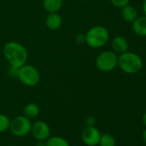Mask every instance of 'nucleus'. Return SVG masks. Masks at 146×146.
Returning <instances> with one entry per match:
<instances>
[{
	"label": "nucleus",
	"instance_id": "16",
	"mask_svg": "<svg viewBox=\"0 0 146 146\" xmlns=\"http://www.w3.org/2000/svg\"><path fill=\"white\" fill-rule=\"evenodd\" d=\"M98 145H100V146H115L116 140H115L114 137L110 133L101 134V137H100Z\"/></svg>",
	"mask_w": 146,
	"mask_h": 146
},
{
	"label": "nucleus",
	"instance_id": "7",
	"mask_svg": "<svg viewBox=\"0 0 146 146\" xmlns=\"http://www.w3.org/2000/svg\"><path fill=\"white\" fill-rule=\"evenodd\" d=\"M30 133L37 141H46L51 137V128L46 122L39 120L32 123Z\"/></svg>",
	"mask_w": 146,
	"mask_h": 146
},
{
	"label": "nucleus",
	"instance_id": "8",
	"mask_svg": "<svg viewBox=\"0 0 146 146\" xmlns=\"http://www.w3.org/2000/svg\"><path fill=\"white\" fill-rule=\"evenodd\" d=\"M101 137L100 131L95 125H86L81 132V139L87 146H96Z\"/></svg>",
	"mask_w": 146,
	"mask_h": 146
},
{
	"label": "nucleus",
	"instance_id": "24",
	"mask_svg": "<svg viewBox=\"0 0 146 146\" xmlns=\"http://www.w3.org/2000/svg\"><path fill=\"white\" fill-rule=\"evenodd\" d=\"M35 146H46V141H38Z\"/></svg>",
	"mask_w": 146,
	"mask_h": 146
},
{
	"label": "nucleus",
	"instance_id": "11",
	"mask_svg": "<svg viewBox=\"0 0 146 146\" xmlns=\"http://www.w3.org/2000/svg\"><path fill=\"white\" fill-rule=\"evenodd\" d=\"M132 30L137 35L146 37V16L143 15L135 19L132 23Z\"/></svg>",
	"mask_w": 146,
	"mask_h": 146
},
{
	"label": "nucleus",
	"instance_id": "6",
	"mask_svg": "<svg viewBox=\"0 0 146 146\" xmlns=\"http://www.w3.org/2000/svg\"><path fill=\"white\" fill-rule=\"evenodd\" d=\"M32 127V122L30 119L24 115H19L11 119L10 131L15 137H23L30 133Z\"/></svg>",
	"mask_w": 146,
	"mask_h": 146
},
{
	"label": "nucleus",
	"instance_id": "20",
	"mask_svg": "<svg viewBox=\"0 0 146 146\" xmlns=\"http://www.w3.org/2000/svg\"><path fill=\"white\" fill-rule=\"evenodd\" d=\"M76 40L79 44L85 43V34H78V35H77Z\"/></svg>",
	"mask_w": 146,
	"mask_h": 146
},
{
	"label": "nucleus",
	"instance_id": "22",
	"mask_svg": "<svg viewBox=\"0 0 146 146\" xmlns=\"http://www.w3.org/2000/svg\"><path fill=\"white\" fill-rule=\"evenodd\" d=\"M142 121H143V124L144 125V126L146 127V111L143 113V114L142 116Z\"/></svg>",
	"mask_w": 146,
	"mask_h": 146
},
{
	"label": "nucleus",
	"instance_id": "25",
	"mask_svg": "<svg viewBox=\"0 0 146 146\" xmlns=\"http://www.w3.org/2000/svg\"><path fill=\"white\" fill-rule=\"evenodd\" d=\"M9 146H18V145H9Z\"/></svg>",
	"mask_w": 146,
	"mask_h": 146
},
{
	"label": "nucleus",
	"instance_id": "15",
	"mask_svg": "<svg viewBox=\"0 0 146 146\" xmlns=\"http://www.w3.org/2000/svg\"><path fill=\"white\" fill-rule=\"evenodd\" d=\"M46 146H70L69 142L59 136L50 137L46 141Z\"/></svg>",
	"mask_w": 146,
	"mask_h": 146
},
{
	"label": "nucleus",
	"instance_id": "2",
	"mask_svg": "<svg viewBox=\"0 0 146 146\" xmlns=\"http://www.w3.org/2000/svg\"><path fill=\"white\" fill-rule=\"evenodd\" d=\"M118 66L125 74H137L143 68V59L138 54L127 51L118 56Z\"/></svg>",
	"mask_w": 146,
	"mask_h": 146
},
{
	"label": "nucleus",
	"instance_id": "12",
	"mask_svg": "<svg viewBox=\"0 0 146 146\" xmlns=\"http://www.w3.org/2000/svg\"><path fill=\"white\" fill-rule=\"evenodd\" d=\"M121 17L125 22L132 23L138 16L136 8L131 5L130 4H128L121 8Z\"/></svg>",
	"mask_w": 146,
	"mask_h": 146
},
{
	"label": "nucleus",
	"instance_id": "13",
	"mask_svg": "<svg viewBox=\"0 0 146 146\" xmlns=\"http://www.w3.org/2000/svg\"><path fill=\"white\" fill-rule=\"evenodd\" d=\"M63 6V0H43V7L47 13L58 12Z\"/></svg>",
	"mask_w": 146,
	"mask_h": 146
},
{
	"label": "nucleus",
	"instance_id": "3",
	"mask_svg": "<svg viewBox=\"0 0 146 146\" xmlns=\"http://www.w3.org/2000/svg\"><path fill=\"white\" fill-rule=\"evenodd\" d=\"M109 40V32L107 28L96 25L90 28L85 34V43L91 48H101Z\"/></svg>",
	"mask_w": 146,
	"mask_h": 146
},
{
	"label": "nucleus",
	"instance_id": "18",
	"mask_svg": "<svg viewBox=\"0 0 146 146\" xmlns=\"http://www.w3.org/2000/svg\"><path fill=\"white\" fill-rule=\"evenodd\" d=\"M112 5L116 8H122L130 3V0H110Z\"/></svg>",
	"mask_w": 146,
	"mask_h": 146
},
{
	"label": "nucleus",
	"instance_id": "17",
	"mask_svg": "<svg viewBox=\"0 0 146 146\" xmlns=\"http://www.w3.org/2000/svg\"><path fill=\"white\" fill-rule=\"evenodd\" d=\"M10 125L11 119L4 113H0V133L8 131L10 129Z\"/></svg>",
	"mask_w": 146,
	"mask_h": 146
},
{
	"label": "nucleus",
	"instance_id": "14",
	"mask_svg": "<svg viewBox=\"0 0 146 146\" xmlns=\"http://www.w3.org/2000/svg\"><path fill=\"white\" fill-rule=\"evenodd\" d=\"M40 113V108L37 104L34 102L28 103L23 108V115L27 118L32 119L36 118Z\"/></svg>",
	"mask_w": 146,
	"mask_h": 146
},
{
	"label": "nucleus",
	"instance_id": "4",
	"mask_svg": "<svg viewBox=\"0 0 146 146\" xmlns=\"http://www.w3.org/2000/svg\"><path fill=\"white\" fill-rule=\"evenodd\" d=\"M17 78L25 86L35 87L40 81V74L35 66L25 64L18 68Z\"/></svg>",
	"mask_w": 146,
	"mask_h": 146
},
{
	"label": "nucleus",
	"instance_id": "23",
	"mask_svg": "<svg viewBox=\"0 0 146 146\" xmlns=\"http://www.w3.org/2000/svg\"><path fill=\"white\" fill-rule=\"evenodd\" d=\"M142 138H143V141L146 143V128L143 130V131L142 133Z\"/></svg>",
	"mask_w": 146,
	"mask_h": 146
},
{
	"label": "nucleus",
	"instance_id": "21",
	"mask_svg": "<svg viewBox=\"0 0 146 146\" xmlns=\"http://www.w3.org/2000/svg\"><path fill=\"white\" fill-rule=\"evenodd\" d=\"M142 8H143V15H144V16H146V0H143V1Z\"/></svg>",
	"mask_w": 146,
	"mask_h": 146
},
{
	"label": "nucleus",
	"instance_id": "5",
	"mask_svg": "<svg viewBox=\"0 0 146 146\" xmlns=\"http://www.w3.org/2000/svg\"><path fill=\"white\" fill-rule=\"evenodd\" d=\"M118 54L113 51H104L101 52L96 59V65L102 72H110L118 66Z\"/></svg>",
	"mask_w": 146,
	"mask_h": 146
},
{
	"label": "nucleus",
	"instance_id": "9",
	"mask_svg": "<svg viewBox=\"0 0 146 146\" xmlns=\"http://www.w3.org/2000/svg\"><path fill=\"white\" fill-rule=\"evenodd\" d=\"M111 46H112V51H113L116 54L119 55L128 51L129 44L125 37L121 35H117L112 40Z\"/></svg>",
	"mask_w": 146,
	"mask_h": 146
},
{
	"label": "nucleus",
	"instance_id": "10",
	"mask_svg": "<svg viewBox=\"0 0 146 146\" xmlns=\"http://www.w3.org/2000/svg\"><path fill=\"white\" fill-rule=\"evenodd\" d=\"M46 26L51 30H58L63 24V20L61 16L58 13H48L46 17Z\"/></svg>",
	"mask_w": 146,
	"mask_h": 146
},
{
	"label": "nucleus",
	"instance_id": "19",
	"mask_svg": "<svg viewBox=\"0 0 146 146\" xmlns=\"http://www.w3.org/2000/svg\"><path fill=\"white\" fill-rule=\"evenodd\" d=\"M96 123V119L94 116H88L85 119L86 125H95Z\"/></svg>",
	"mask_w": 146,
	"mask_h": 146
},
{
	"label": "nucleus",
	"instance_id": "1",
	"mask_svg": "<svg viewBox=\"0 0 146 146\" xmlns=\"http://www.w3.org/2000/svg\"><path fill=\"white\" fill-rule=\"evenodd\" d=\"M3 52L10 66L20 68L27 64L29 53L24 46L17 41H9L4 46Z\"/></svg>",
	"mask_w": 146,
	"mask_h": 146
}]
</instances>
